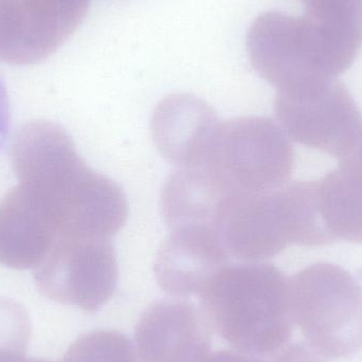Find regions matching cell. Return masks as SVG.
Returning a JSON list of instances; mask_svg holds the SVG:
<instances>
[{
  "label": "cell",
  "instance_id": "13",
  "mask_svg": "<svg viewBox=\"0 0 362 362\" xmlns=\"http://www.w3.org/2000/svg\"><path fill=\"white\" fill-rule=\"evenodd\" d=\"M63 362H138L133 344L124 334L95 329L70 346Z\"/></svg>",
  "mask_w": 362,
  "mask_h": 362
},
{
  "label": "cell",
  "instance_id": "12",
  "mask_svg": "<svg viewBox=\"0 0 362 362\" xmlns=\"http://www.w3.org/2000/svg\"><path fill=\"white\" fill-rule=\"evenodd\" d=\"M317 214L332 244L362 243V180L340 167L314 180Z\"/></svg>",
  "mask_w": 362,
  "mask_h": 362
},
{
  "label": "cell",
  "instance_id": "1",
  "mask_svg": "<svg viewBox=\"0 0 362 362\" xmlns=\"http://www.w3.org/2000/svg\"><path fill=\"white\" fill-rule=\"evenodd\" d=\"M200 297L211 327L234 350L266 356L289 344V280L272 264H227Z\"/></svg>",
  "mask_w": 362,
  "mask_h": 362
},
{
  "label": "cell",
  "instance_id": "9",
  "mask_svg": "<svg viewBox=\"0 0 362 362\" xmlns=\"http://www.w3.org/2000/svg\"><path fill=\"white\" fill-rule=\"evenodd\" d=\"M228 264V255L210 226L172 229L155 261L160 288L177 297L202 295L215 274Z\"/></svg>",
  "mask_w": 362,
  "mask_h": 362
},
{
  "label": "cell",
  "instance_id": "3",
  "mask_svg": "<svg viewBox=\"0 0 362 362\" xmlns=\"http://www.w3.org/2000/svg\"><path fill=\"white\" fill-rule=\"evenodd\" d=\"M295 152L272 119L246 116L218 125L204 165L229 193H270L286 185Z\"/></svg>",
  "mask_w": 362,
  "mask_h": 362
},
{
  "label": "cell",
  "instance_id": "14",
  "mask_svg": "<svg viewBox=\"0 0 362 362\" xmlns=\"http://www.w3.org/2000/svg\"><path fill=\"white\" fill-rule=\"evenodd\" d=\"M31 322L21 304L0 297V352L27 353Z\"/></svg>",
  "mask_w": 362,
  "mask_h": 362
},
{
  "label": "cell",
  "instance_id": "5",
  "mask_svg": "<svg viewBox=\"0 0 362 362\" xmlns=\"http://www.w3.org/2000/svg\"><path fill=\"white\" fill-rule=\"evenodd\" d=\"M118 262L110 240L76 238L53 245L35 268L40 293L87 313L101 310L114 296Z\"/></svg>",
  "mask_w": 362,
  "mask_h": 362
},
{
  "label": "cell",
  "instance_id": "2",
  "mask_svg": "<svg viewBox=\"0 0 362 362\" xmlns=\"http://www.w3.org/2000/svg\"><path fill=\"white\" fill-rule=\"evenodd\" d=\"M293 323L325 358H346L362 349V287L344 268L315 264L289 280Z\"/></svg>",
  "mask_w": 362,
  "mask_h": 362
},
{
  "label": "cell",
  "instance_id": "8",
  "mask_svg": "<svg viewBox=\"0 0 362 362\" xmlns=\"http://www.w3.org/2000/svg\"><path fill=\"white\" fill-rule=\"evenodd\" d=\"M71 0H0V59L30 65L47 59L71 27Z\"/></svg>",
  "mask_w": 362,
  "mask_h": 362
},
{
  "label": "cell",
  "instance_id": "18",
  "mask_svg": "<svg viewBox=\"0 0 362 362\" xmlns=\"http://www.w3.org/2000/svg\"><path fill=\"white\" fill-rule=\"evenodd\" d=\"M8 362H55L51 361H47V359H32L28 358V357L25 356H19L16 357V358L12 359V361Z\"/></svg>",
  "mask_w": 362,
  "mask_h": 362
},
{
  "label": "cell",
  "instance_id": "7",
  "mask_svg": "<svg viewBox=\"0 0 362 362\" xmlns=\"http://www.w3.org/2000/svg\"><path fill=\"white\" fill-rule=\"evenodd\" d=\"M212 228L227 255L245 262H263L289 245L281 225L274 192L228 194Z\"/></svg>",
  "mask_w": 362,
  "mask_h": 362
},
{
  "label": "cell",
  "instance_id": "16",
  "mask_svg": "<svg viewBox=\"0 0 362 362\" xmlns=\"http://www.w3.org/2000/svg\"><path fill=\"white\" fill-rule=\"evenodd\" d=\"M340 167L352 172L362 180V131L350 154L340 160Z\"/></svg>",
  "mask_w": 362,
  "mask_h": 362
},
{
  "label": "cell",
  "instance_id": "15",
  "mask_svg": "<svg viewBox=\"0 0 362 362\" xmlns=\"http://www.w3.org/2000/svg\"><path fill=\"white\" fill-rule=\"evenodd\" d=\"M206 362H274L272 355L248 354L240 351H218L210 354Z\"/></svg>",
  "mask_w": 362,
  "mask_h": 362
},
{
  "label": "cell",
  "instance_id": "11",
  "mask_svg": "<svg viewBox=\"0 0 362 362\" xmlns=\"http://www.w3.org/2000/svg\"><path fill=\"white\" fill-rule=\"evenodd\" d=\"M229 192L204 165L181 168L172 174L161 193V212L171 229L210 226Z\"/></svg>",
  "mask_w": 362,
  "mask_h": 362
},
{
  "label": "cell",
  "instance_id": "6",
  "mask_svg": "<svg viewBox=\"0 0 362 362\" xmlns=\"http://www.w3.org/2000/svg\"><path fill=\"white\" fill-rule=\"evenodd\" d=\"M212 327L202 308L180 299L151 304L135 329L140 362H206Z\"/></svg>",
  "mask_w": 362,
  "mask_h": 362
},
{
  "label": "cell",
  "instance_id": "4",
  "mask_svg": "<svg viewBox=\"0 0 362 362\" xmlns=\"http://www.w3.org/2000/svg\"><path fill=\"white\" fill-rule=\"evenodd\" d=\"M276 114L295 141L339 161L350 154L362 131L361 112L336 78L283 88Z\"/></svg>",
  "mask_w": 362,
  "mask_h": 362
},
{
  "label": "cell",
  "instance_id": "17",
  "mask_svg": "<svg viewBox=\"0 0 362 362\" xmlns=\"http://www.w3.org/2000/svg\"><path fill=\"white\" fill-rule=\"evenodd\" d=\"M8 123V101L6 87L0 78V141L4 138Z\"/></svg>",
  "mask_w": 362,
  "mask_h": 362
},
{
  "label": "cell",
  "instance_id": "10",
  "mask_svg": "<svg viewBox=\"0 0 362 362\" xmlns=\"http://www.w3.org/2000/svg\"><path fill=\"white\" fill-rule=\"evenodd\" d=\"M218 125L214 110L202 100L175 95L157 106L151 129L157 150L168 161L193 168L204 165Z\"/></svg>",
  "mask_w": 362,
  "mask_h": 362
}]
</instances>
